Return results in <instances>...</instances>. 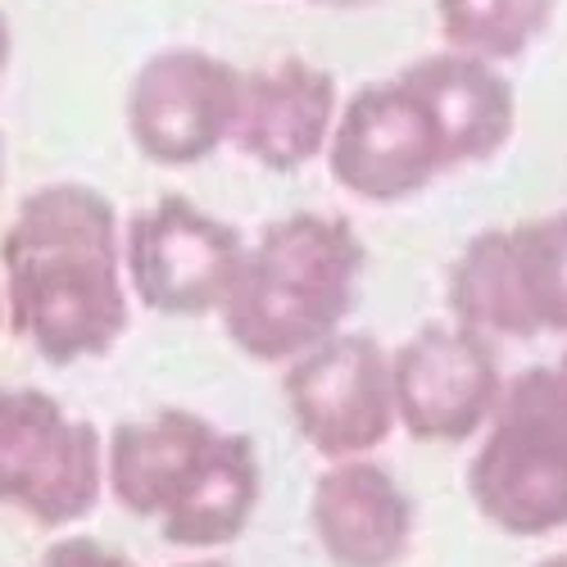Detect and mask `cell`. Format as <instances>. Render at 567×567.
Returning a JSON list of instances; mask_svg holds the SVG:
<instances>
[{
	"mask_svg": "<svg viewBox=\"0 0 567 567\" xmlns=\"http://www.w3.org/2000/svg\"><path fill=\"white\" fill-rule=\"evenodd\" d=\"M6 322L45 363L69 368L110 354L127 322L123 223L86 182L37 186L0 236Z\"/></svg>",
	"mask_w": 567,
	"mask_h": 567,
	"instance_id": "obj_1",
	"label": "cell"
},
{
	"mask_svg": "<svg viewBox=\"0 0 567 567\" xmlns=\"http://www.w3.org/2000/svg\"><path fill=\"white\" fill-rule=\"evenodd\" d=\"M368 268L363 236L337 214H287L241 246L218 322L255 363H291L341 332Z\"/></svg>",
	"mask_w": 567,
	"mask_h": 567,
	"instance_id": "obj_2",
	"label": "cell"
},
{
	"mask_svg": "<svg viewBox=\"0 0 567 567\" xmlns=\"http://www.w3.org/2000/svg\"><path fill=\"white\" fill-rule=\"evenodd\" d=\"M482 445L467 463V495L508 536L567 527V382L558 368H527L504 382Z\"/></svg>",
	"mask_w": 567,
	"mask_h": 567,
	"instance_id": "obj_3",
	"label": "cell"
},
{
	"mask_svg": "<svg viewBox=\"0 0 567 567\" xmlns=\"http://www.w3.org/2000/svg\"><path fill=\"white\" fill-rule=\"evenodd\" d=\"M450 309L486 337H567V209L472 236L450 268Z\"/></svg>",
	"mask_w": 567,
	"mask_h": 567,
	"instance_id": "obj_4",
	"label": "cell"
},
{
	"mask_svg": "<svg viewBox=\"0 0 567 567\" xmlns=\"http://www.w3.org/2000/svg\"><path fill=\"white\" fill-rule=\"evenodd\" d=\"M105 441L55 395L0 386V508H19L37 527H73L101 504Z\"/></svg>",
	"mask_w": 567,
	"mask_h": 567,
	"instance_id": "obj_5",
	"label": "cell"
},
{
	"mask_svg": "<svg viewBox=\"0 0 567 567\" xmlns=\"http://www.w3.org/2000/svg\"><path fill=\"white\" fill-rule=\"evenodd\" d=\"M322 159L341 192L372 205L409 200L450 173L436 123L400 73L350 91Z\"/></svg>",
	"mask_w": 567,
	"mask_h": 567,
	"instance_id": "obj_6",
	"label": "cell"
},
{
	"mask_svg": "<svg viewBox=\"0 0 567 567\" xmlns=\"http://www.w3.org/2000/svg\"><path fill=\"white\" fill-rule=\"evenodd\" d=\"M241 69L200 45H164L127 82L123 123L132 146L159 168H192L231 141Z\"/></svg>",
	"mask_w": 567,
	"mask_h": 567,
	"instance_id": "obj_7",
	"label": "cell"
},
{
	"mask_svg": "<svg viewBox=\"0 0 567 567\" xmlns=\"http://www.w3.org/2000/svg\"><path fill=\"white\" fill-rule=\"evenodd\" d=\"M246 236L186 196H159L123 227V272L136 300L168 318L218 313Z\"/></svg>",
	"mask_w": 567,
	"mask_h": 567,
	"instance_id": "obj_8",
	"label": "cell"
},
{
	"mask_svg": "<svg viewBox=\"0 0 567 567\" xmlns=\"http://www.w3.org/2000/svg\"><path fill=\"white\" fill-rule=\"evenodd\" d=\"M281 391H287L296 432L327 463L382 450L400 427L391 354L359 332H332L296 354L287 363Z\"/></svg>",
	"mask_w": 567,
	"mask_h": 567,
	"instance_id": "obj_9",
	"label": "cell"
},
{
	"mask_svg": "<svg viewBox=\"0 0 567 567\" xmlns=\"http://www.w3.org/2000/svg\"><path fill=\"white\" fill-rule=\"evenodd\" d=\"M391 391L395 422L413 441L458 445L486 427L504 377L486 332L467 322H432L391 354Z\"/></svg>",
	"mask_w": 567,
	"mask_h": 567,
	"instance_id": "obj_10",
	"label": "cell"
},
{
	"mask_svg": "<svg viewBox=\"0 0 567 567\" xmlns=\"http://www.w3.org/2000/svg\"><path fill=\"white\" fill-rule=\"evenodd\" d=\"M341 110V86L322 64L281 55L272 64L241 69L231 141L250 164L268 173H296L322 159Z\"/></svg>",
	"mask_w": 567,
	"mask_h": 567,
	"instance_id": "obj_11",
	"label": "cell"
},
{
	"mask_svg": "<svg viewBox=\"0 0 567 567\" xmlns=\"http://www.w3.org/2000/svg\"><path fill=\"white\" fill-rule=\"evenodd\" d=\"M309 523L332 567H400L417 513L409 491L368 454L332 458L313 482Z\"/></svg>",
	"mask_w": 567,
	"mask_h": 567,
	"instance_id": "obj_12",
	"label": "cell"
},
{
	"mask_svg": "<svg viewBox=\"0 0 567 567\" xmlns=\"http://www.w3.org/2000/svg\"><path fill=\"white\" fill-rule=\"evenodd\" d=\"M395 73L413 86L422 110L432 114L445 159H450V173L495 159L513 141L517 91L499 64L441 45L432 55L400 64Z\"/></svg>",
	"mask_w": 567,
	"mask_h": 567,
	"instance_id": "obj_13",
	"label": "cell"
},
{
	"mask_svg": "<svg viewBox=\"0 0 567 567\" xmlns=\"http://www.w3.org/2000/svg\"><path fill=\"white\" fill-rule=\"evenodd\" d=\"M223 427L192 409H159L118 422L105 441V486L136 517H159L196 477Z\"/></svg>",
	"mask_w": 567,
	"mask_h": 567,
	"instance_id": "obj_14",
	"label": "cell"
},
{
	"mask_svg": "<svg viewBox=\"0 0 567 567\" xmlns=\"http://www.w3.org/2000/svg\"><path fill=\"white\" fill-rule=\"evenodd\" d=\"M264 495V472L255 441L241 432H218L214 450L196 467L186 491L155 517L159 536L177 549H218L250 527Z\"/></svg>",
	"mask_w": 567,
	"mask_h": 567,
	"instance_id": "obj_15",
	"label": "cell"
},
{
	"mask_svg": "<svg viewBox=\"0 0 567 567\" xmlns=\"http://www.w3.org/2000/svg\"><path fill=\"white\" fill-rule=\"evenodd\" d=\"M558 0H436V28L450 51L491 64L523 60L549 32Z\"/></svg>",
	"mask_w": 567,
	"mask_h": 567,
	"instance_id": "obj_16",
	"label": "cell"
},
{
	"mask_svg": "<svg viewBox=\"0 0 567 567\" xmlns=\"http://www.w3.org/2000/svg\"><path fill=\"white\" fill-rule=\"evenodd\" d=\"M37 567H136V563L123 558L118 549L101 545V540H91V536H64L41 554Z\"/></svg>",
	"mask_w": 567,
	"mask_h": 567,
	"instance_id": "obj_17",
	"label": "cell"
},
{
	"mask_svg": "<svg viewBox=\"0 0 567 567\" xmlns=\"http://www.w3.org/2000/svg\"><path fill=\"white\" fill-rule=\"evenodd\" d=\"M10 60H14V28H10V14L0 10V82H6Z\"/></svg>",
	"mask_w": 567,
	"mask_h": 567,
	"instance_id": "obj_18",
	"label": "cell"
},
{
	"mask_svg": "<svg viewBox=\"0 0 567 567\" xmlns=\"http://www.w3.org/2000/svg\"><path fill=\"white\" fill-rule=\"evenodd\" d=\"M309 6H322V10H372L382 0H309Z\"/></svg>",
	"mask_w": 567,
	"mask_h": 567,
	"instance_id": "obj_19",
	"label": "cell"
},
{
	"mask_svg": "<svg viewBox=\"0 0 567 567\" xmlns=\"http://www.w3.org/2000/svg\"><path fill=\"white\" fill-rule=\"evenodd\" d=\"M6 168H10V141H6V127H0V186H6Z\"/></svg>",
	"mask_w": 567,
	"mask_h": 567,
	"instance_id": "obj_20",
	"label": "cell"
},
{
	"mask_svg": "<svg viewBox=\"0 0 567 567\" xmlns=\"http://www.w3.org/2000/svg\"><path fill=\"white\" fill-rule=\"evenodd\" d=\"M536 567H567V549H563V554H549V558H540Z\"/></svg>",
	"mask_w": 567,
	"mask_h": 567,
	"instance_id": "obj_21",
	"label": "cell"
},
{
	"mask_svg": "<svg viewBox=\"0 0 567 567\" xmlns=\"http://www.w3.org/2000/svg\"><path fill=\"white\" fill-rule=\"evenodd\" d=\"M177 567H227V563H218V558H196V563H177Z\"/></svg>",
	"mask_w": 567,
	"mask_h": 567,
	"instance_id": "obj_22",
	"label": "cell"
},
{
	"mask_svg": "<svg viewBox=\"0 0 567 567\" xmlns=\"http://www.w3.org/2000/svg\"><path fill=\"white\" fill-rule=\"evenodd\" d=\"M558 372H563V382H567V350L558 354Z\"/></svg>",
	"mask_w": 567,
	"mask_h": 567,
	"instance_id": "obj_23",
	"label": "cell"
},
{
	"mask_svg": "<svg viewBox=\"0 0 567 567\" xmlns=\"http://www.w3.org/2000/svg\"><path fill=\"white\" fill-rule=\"evenodd\" d=\"M0 322H6V296H0Z\"/></svg>",
	"mask_w": 567,
	"mask_h": 567,
	"instance_id": "obj_24",
	"label": "cell"
}]
</instances>
